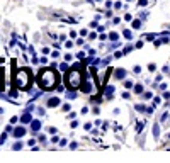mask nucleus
Here are the masks:
<instances>
[{
  "mask_svg": "<svg viewBox=\"0 0 170 163\" xmlns=\"http://www.w3.org/2000/svg\"><path fill=\"white\" fill-rule=\"evenodd\" d=\"M133 27H134V29H139V27H141V22H139V21H133Z\"/></svg>",
  "mask_w": 170,
  "mask_h": 163,
  "instance_id": "nucleus-12",
  "label": "nucleus"
},
{
  "mask_svg": "<svg viewBox=\"0 0 170 163\" xmlns=\"http://www.w3.org/2000/svg\"><path fill=\"white\" fill-rule=\"evenodd\" d=\"M148 4V0H139V5H146Z\"/></svg>",
  "mask_w": 170,
  "mask_h": 163,
  "instance_id": "nucleus-19",
  "label": "nucleus"
},
{
  "mask_svg": "<svg viewBox=\"0 0 170 163\" xmlns=\"http://www.w3.org/2000/svg\"><path fill=\"white\" fill-rule=\"evenodd\" d=\"M124 37H128V39H131V32H129V31H124Z\"/></svg>",
  "mask_w": 170,
  "mask_h": 163,
  "instance_id": "nucleus-15",
  "label": "nucleus"
},
{
  "mask_svg": "<svg viewBox=\"0 0 170 163\" xmlns=\"http://www.w3.org/2000/svg\"><path fill=\"white\" fill-rule=\"evenodd\" d=\"M148 68H150V71H155V68H157V66H155V65L151 63V65H150V66H148Z\"/></svg>",
  "mask_w": 170,
  "mask_h": 163,
  "instance_id": "nucleus-18",
  "label": "nucleus"
},
{
  "mask_svg": "<svg viewBox=\"0 0 170 163\" xmlns=\"http://www.w3.org/2000/svg\"><path fill=\"white\" fill-rule=\"evenodd\" d=\"M56 105H60V99H58V97H53V99L48 100V107H56Z\"/></svg>",
  "mask_w": 170,
  "mask_h": 163,
  "instance_id": "nucleus-5",
  "label": "nucleus"
},
{
  "mask_svg": "<svg viewBox=\"0 0 170 163\" xmlns=\"http://www.w3.org/2000/svg\"><path fill=\"white\" fill-rule=\"evenodd\" d=\"M31 83V75L27 70H19L16 75V78H14V85H16L17 89H27Z\"/></svg>",
  "mask_w": 170,
  "mask_h": 163,
  "instance_id": "nucleus-2",
  "label": "nucleus"
},
{
  "mask_svg": "<svg viewBox=\"0 0 170 163\" xmlns=\"http://www.w3.org/2000/svg\"><path fill=\"white\" fill-rule=\"evenodd\" d=\"M136 111H139V112H145L146 109H145V105L141 104V105H136Z\"/></svg>",
  "mask_w": 170,
  "mask_h": 163,
  "instance_id": "nucleus-13",
  "label": "nucleus"
},
{
  "mask_svg": "<svg viewBox=\"0 0 170 163\" xmlns=\"http://www.w3.org/2000/svg\"><path fill=\"white\" fill-rule=\"evenodd\" d=\"M134 92H136V94H141V92H143V87H141V85H136V87H134Z\"/></svg>",
  "mask_w": 170,
  "mask_h": 163,
  "instance_id": "nucleus-11",
  "label": "nucleus"
},
{
  "mask_svg": "<svg viewBox=\"0 0 170 163\" xmlns=\"http://www.w3.org/2000/svg\"><path fill=\"white\" fill-rule=\"evenodd\" d=\"M24 132H26V131H24V127H17L16 131H14V136H16V138H22V136H24Z\"/></svg>",
  "mask_w": 170,
  "mask_h": 163,
  "instance_id": "nucleus-6",
  "label": "nucleus"
},
{
  "mask_svg": "<svg viewBox=\"0 0 170 163\" xmlns=\"http://www.w3.org/2000/svg\"><path fill=\"white\" fill-rule=\"evenodd\" d=\"M82 82V73H80L78 70H72L68 71L66 75V85H68V89H77Z\"/></svg>",
  "mask_w": 170,
  "mask_h": 163,
  "instance_id": "nucleus-3",
  "label": "nucleus"
},
{
  "mask_svg": "<svg viewBox=\"0 0 170 163\" xmlns=\"http://www.w3.org/2000/svg\"><path fill=\"white\" fill-rule=\"evenodd\" d=\"M112 94H114V87H107V89H106V95H107V97H111Z\"/></svg>",
  "mask_w": 170,
  "mask_h": 163,
  "instance_id": "nucleus-9",
  "label": "nucleus"
},
{
  "mask_svg": "<svg viewBox=\"0 0 170 163\" xmlns=\"http://www.w3.org/2000/svg\"><path fill=\"white\" fill-rule=\"evenodd\" d=\"M124 87H126V89H131V87H133V83H131V82H128V80H126V82H124Z\"/></svg>",
  "mask_w": 170,
  "mask_h": 163,
  "instance_id": "nucleus-14",
  "label": "nucleus"
},
{
  "mask_svg": "<svg viewBox=\"0 0 170 163\" xmlns=\"http://www.w3.org/2000/svg\"><path fill=\"white\" fill-rule=\"evenodd\" d=\"M21 148H22V144H21V143H17V144H14V150H21Z\"/></svg>",
  "mask_w": 170,
  "mask_h": 163,
  "instance_id": "nucleus-17",
  "label": "nucleus"
},
{
  "mask_svg": "<svg viewBox=\"0 0 170 163\" xmlns=\"http://www.w3.org/2000/svg\"><path fill=\"white\" fill-rule=\"evenodd\" d=\"M151 132H153V138L157 139V138H158V124H155V126H153V131H151Z\"/></svg>",
  "mask_w": 170,
  "mask_h": 163,
  "instance_id": "nucleus-8",
  "label": "nucleus"
},
{
  "mask_svg": "<svg viewBox=\"0 0 170 163\" xmlns=\"http://www.w3.org/2000/svg\"><path fill=\"white\" fill-rule=\"evenodd\" d=\"M31 127H32V129H34V131H37V129L41 127V122H39V121H32Z\"/></svg>",
  "mask_w": 170,
  "mask_h": 163,
  "instance_id": "nucleus-7",
  "label": "nucleus"
},
{
  "mask_svg": "<svg viewBox=\"0 0 170 163\" xmlns=\"http://www.w3.org/2000/svg\"><path fill=\"white\" fill-rule=\"evenodd\" d=\"M114 77H116L117 80H121V78H124V77H126V70H122V68L116 70V73H114Z\"/></svg>",
  "mask_w": 170,
  "mask_h": 163,
  "instance_id": "nucleus-4",
  "label": "nucleus"
},
{
  "mask_svg": "<svg viewBox=\"0 0 170 163\" xmlns=\"http://www.w3.org/2000/svg\"><path fill=\"white\" fill-rule=\"evenodd\" d=\"M111 39H112V41H116V39H117V34H116V32H111Z\"/></svg>",
  "mask_w": 170,
  "mask_h": 163,
  "instance_id": "nucleus-16",
  "label": "nucleus"
},
{
  "mask_svg": "<svg viewBox=\"0 0 170 163\" xmlns=\"http://www.w3.org/2000/svg\"><path fill=\"white\" fill-rule=\"evenodd\" d=\"M32 119H31V116H29V114H24V116H22V122H31Z\"/></svg>",
  "mask_w": 170,
  "mask_h": 163,
  "instance_id": "nucleus-10",
  "label": "nucleus"
},
{
  "mask_svg": "<svg viewBox=\"0 0 170 163\" xmlns=\"http://www.w3.org/2000/svg\"><path fill=\"white\" fill-rule=\"evenodd\" d=\"M58 82H60V75H56L54 70H42L41 73H39V77H37V83L44 90L53 89Z\"/></svg>",
  "mask_w": 170,
  "mask_h": 163,
  "instance_id": "nucleus-1",
  "label": "nucleus"
}]
</instances>
